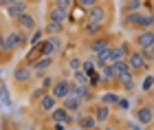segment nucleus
<instances>
[{"mask_svg": "<svg viewBox=\"0 0 154 130\" xmlns=\"http://www.w3.org/2000/svg\"><path fill=\"white\" fill-rule=\"evenodd\" d=\"M115 106H119L121 110H130V101L125 99V97H117V104Z\"/></svg>", "mask_w": 154, "mask_h": 130, "instance_id": "obj_32", "label": "nucleus"}, {"mask_svg": "<svg viewBox=\"0 0 154 130\" xmlns=\"http://www.w3.org/2000/svg\"><path fill=\"white\" fill-rule=\"evenodd\" d=\"M2 38H5V33L0 31V49H2Z\"/></svg>", "mask_w": 154, "mask_h": 130, "instance_id": "obj_39", "label": "nucleus"}, {"mask_svg": "<svg viewBox=\"0 0 154 130\" xmlns=\"http://www.w3.org/2000/svg\"><path fill=\"white\" fill-rule=\"evenodd\" d=\"M141 91L143 93H150L152 91V75H145V79H143V84H141Z\"/></svg>", "mask_w": 154, "mask_h": 130, "instance_id": "obj_31", "label": "nucleus"}, {"mask_svg": "<svg viewBox=\"0 0 154 130\" xmlns=\"http://www.w3.org/2000/svg\"><path fill=\"white\" fill-rule=\"evenodd\" d=\"M53 2H55V7H60V9H64L68 13H71L73 7H75V0H53Z\"/></svg>", "mask_w": 154, "mask_h": 130, "instance_id": "obj_26", "label": "nucleus"}, {"mask_svg": "<svg viewBox=\"0 0 154 130\" xmlns=\"http://www.w3.org/2000/svg\"><path fill=\"white\" fill-rule=\"evenodd\" d=\"M31 66V71H33V77H40L42 73H46L48 68L53 66V57L51 55H40L33 64H29Z\"/></svg>", "mask_w": 154, "mask_h": 130, "instance_id": "obj_8", "label": "nucleus"}, {"mask_svg": "<svg viewBox=\"0 0 154 130\" xmlns=\"http://www.w3.org/2000/svg\"><path fill=\"white\" fill-rule=\"evenodd\" d=\"M24 42H26L24 31H11V33H7L2 38V51L13 53V51H18L20 46H24Z\"/></svg>", "mask_w": 154, "mask_h": 130, "instance_id": "obj_2", "label": "nucleus"}, {"mask_svg": "<svg viewBox=\"0 0 154 130\" xmlns=\"http://www.w3.org/2000/svg\"><path fill=\"white\" fill-rule=\"evenodd\" d=\"M60 49H62V40H60V36H48L46 40H42V42H40L42 55H51V57H55V55L60 53Z\"/></svg>", "mask_w": 154, "mask_h": 130, "instance_id": "obj_6", "label": "nucleus"}, {"mask_svg": "<svg viewBox=\"0 0 154 130\" xmlns=\"http://www.w3.org/2000/svg\"><path fill=\"white\" fill-rule=\"evenodd\" d=\"M99 0H75V7H79V9H84L86 11L88 7H93V5H97Z\"/></svg>", "mask_w": 154, "mask_h": 130, "instance_id": "obj_29", "label": "nucleus"}, {"mask_svg": "<svg viewBox=\"0 0 154 130\" xmlns=\"http://www.w3.org/2000/svg\"><path fill=\"white\" fill-rule=\"evenodd\" d=\"M38 101H40V110H44V113H51L53 108L57 106V99H55L51 93H44Z\"/></svg>", "mask_w": 154, "mask_h": 130, "instance_id": "obj_15", "label": "nucleus"}, {"mask_svg": "<svg viewBox=\"0 0 154 130\" xmlns=\"http://www.w3.org/2000/svg\"><path fill=\"white\" fill-rule=\"evenodd\" d=\"M51 2H53V0H51Z\"/></svg>", "mask_w": 154, "mask_h": 130, "instance_id": "obj_40", "label": "nucleus"}, {"mask_svg": "<svg viewBox=\"0 0 154 130\" xmlns=\"http://www.w3.org/2000/svg\"><path fill=\"white\" fill-rule=\"evenodd\" d=\"M51 119H53V121H64V124H71V113H68L64 106H55L53 110H51Z\"/></svg>", "mask_w": 154, "mask_h": 130, "instance_id": "obj_16", "label": "nucleus"}, {"mask_svg": "<svg viewBox=\"0 0 154 130\" xmlns=\"http://www.w3.org/2000/svg\"><path fill=\"white\" fill-rule=\"evenodd\" d=\"M62 104H64V108H66L68 113H77V110H82V104H84V101L77 97L75 93H71V95H66V97L62 99Z\"/></svg>", "mask_w": 154, "mask_h": 130, "instance_id": "obj_13", "label": "nucleus"}, {"mask_svg": "<svg viewBox=\"0 0 154 130\" xmlns=\"http://www.w3.org/2000/svg\"><path fill=\"white\" fill-rule=\"evenodd\" d=\"M134 44H137L139 51H145V49H150V46H154V33H152V29H141V31H139L137 38H134Z\"/></svg>", "mask_w": 154, "mask_h": 130, "instance_id": "obj_7", "label": "nucleus"}, {"mask_svg": "<svg viewBox=\"0 0 154 130\" xmlns=\"http://www.w3.org/2000/svg\"><path fill=\"white\" fill-rule=\"evenodd\" d=\"M13 2H16V0H0V7H5V9H7V7L13 5Z\"/></svg>", "mask_w": 154, "mask_h": 130, "instance_id": "obj_36", "label": "nucleus"}, {"mask_svg": "<svg viewBox=\"0 0 154 130\" xmlns=\"http://www.w3.org/2000/svg\"><path fill=\"white\" fill-rule=\"evenodd\" d=\"M16 22H18V26H20L22 31H33V29L38 26L35 18H33L31 13H26V11H24V13H20V16H16Z\"/></svg>", "mask_w": 154, "mask_h": 130, "instance_id": "obj_11", "label": "nucleus"}, {"mask_svg": "<svg viewBox=\"0 0 154 130\" xmlns=\"http://www.w3.org/2000/svg\"><path fill=\"white\" fill-rule=\"evenodd\" d=\"M66 29V24H60V22H46V26L42 31L48 33V36H60V33H64Z\"/></svg>", "mask_w": 154, "mask_h": 130, "instance_id": "obj_21", "label": "nucleus"}, {"mask_svg": "<svg viewBox=\"0 0 154 130\" xmlns=\"http://www.w3.org/2000/svg\"><path fill=\"white\" fill-rule=\"evenodd\" d=\"M68 18H71V13L64 11V9H60V7H51L48 9V22H60V24H66L68 22Z\"/></svg>", "mask_w": 154, "mask_h": 130, "instance_id": "obj_10", "label": "nucleus"}, {"mask_svg": "<svg viewBox=\"0 0 154 130\" xmlns=\"http://www.w3.org/2000/svg\"><path fill=\"white\" fill-rule=\"evenodd\" d=\"M130 126V130H143V128H139V124H128Z\"/></svg>", "mask_w": 154, "mask_h": 130, "instance_id": "obj_37", "label": "nucleus"}, {"mask_svg": "<svg viewBox=\"0 0 154 130\" xmlns=\"http://www.w3.org/2000/svg\"><path fill=\"white\" fill-rule=\"evenodd\" d=\"M73 93H75L82 101L93 99V95H90V84H75V82H73Z\"/></svg>", "mask_w": 154, "mask_h": 130, "instance_id": "obj_18", "label": "nucleus"}, {"mask_svg": "<svg viewBox=\"0 0 154 130\" xmlns=\"http://www.w3.org/2000/svg\"><path fill=\"white\" fill-rule=\"evenodd\" d=\"M26 9H29V2H26V0H16L13 5L7 7V13H9L11 18H16V16H20V13H24Z\"/></svg>", "mask_w": 154, "mask_h": 130, "instance_id": "obj_17", "label": "nucleus"}, {"mask_svg": "<svg viewBox=\"0 0 154 130\" xmlns=\"http://www.w3.org/2000/svg\"><path fill=\"white\" fill-rule=\"evenodd\" d=\"M134 119H137V124L150 126L152 124V106H139L134 110Z\"/></svg>", "mask_w": 154, "mask_h": 130, "instance_id": "obj_12", "label": "nucleus"}, {"mask_svg": "<svg viewBox=\"0 0 154 130\" xmlns=\"http://www.w3.org/2000/svg\"><path fill=\"white\" fill-rule=\"evenodd\" d=\"M101 71H99V79L101 82H110V79H115V73H112V68H110V64H103L99 66Z\"/></svg>", "mask_w": 154, "mask_h": 130, "instance_id": "obj_24", "label": "nucleus"}, {"mask_svg": "<svg viewBox=\"0 0 154 130\" xmlns=\"http://www.w3.org/2000/svg\"><path fill=\"white\" fill-rule=\"evenodd\" d=\"M55 130H66V124L64 121H55Z\"/></svg>", "mask_w": 154, "mask_h": 130, "instance_id": "obj_35", "label": "nucleus"}, {"mask_svg": "<svg viewBox=\"0 0 154 130\" xmlns=\"http://www.w3.org/2000/svg\"><path fill=\"white\" fill-rule=\"evenodd\" d=\"M152 24H154V18H152V13H143V11H130V13H123V26L125 29H137V31H141V29H152Z\"/></svg>", "mask_w": 154, "mask_h": 130, "instance_id": "obj_1", "label": "nucleus"}, {"mask_svg": "<svg viewBox=\"0 0 154 130\" xmlns=\"http://www.w3.org/2000/svg\"><path fill=\"white\" fill-rule=\"evenodd\" d=\"M125 64H128V68L132 73H141V71H145V68H150V64L143 60V55H141V51H130L128 55H125Z\"/></svg>", "mask_w": 154, "mask_h": 130, "instance_id": "obj_4", "label": "nucleus"}, {"mask_svg": "<svg viewBox=\"0 0 154 130\" xmlns=\"http://www.w3.org/2000/svg\"><path fill=\"white\" fill-rule=\"evenodd\" d=\"M108 46H110V40L108 38H97V40H93V42L88 44V49L93 53H101V51H106Z\"/></svg>", "mask_w": 154, "mask_h": 130, "instance_id": "obj_19", "label": "nucleus"}, {"mask_svg": "<svg viewBox=\"0 0 154 130\" xmlns=\"http://www.w3.org/2000/svg\"><path fill=\"white\" fill-rule=\"evenodd\" d=\"M40 77H42V88H46V91H48V88L53 86V82H55V79L51 77V75H46V73H42Z\"/></svg>", "mask_w": 154, "mask_h": 130, "instance_id": "obj_30", "label": "nucleus"}, {"mask_svg": "<svg viewBox=\"0 0 154 130\" xmlns=\"http://www.w3.org/2000/svg\"><path fill=\"white\" fill-rule=\"evenodd\" d=\"M42 36H44V31L35 26V29H33V36H31L29 40H26V42H31L33 46H35V44H40V42H42Z\"/></svg>", "mask_w": 154, "mask_h": 130, "instance_id": "obj_27", "label": "nucleus"}, {"mask_svg": "<svg viewBox=\"0 0 154 130\" xmlns=\"http://www.w3.org/2000/svg\"><path fill=\"white\" fill-rule=\"evenodd\" d=\"M77 126H79L82 130H95L97 126H99V124H97V119L93 117V115H79V117H77Z\"/></svg>", "mask_w": 154, "mask_h": 130, "instance_id": "obj_14", "label": "nucleus"}, {"mask_svg": "<svg viewBox=\"0 0 154 130\" xmlns=\"http://www.w3.org/2000/svg\"><path fill=\"white\" fill-rule=\"evenodd\" d=\"M73 82L75 84H90V75L82 68H77V71H73Z\"/></svg>", "mask_w": 154, "mask_h": 130, "instance_id": "obj_22", "label": "nucleus"}, {"mask_svg": "<svg viewBox=\"0 0 154 130\" xmlns=\"http://www.w3.org/2000/svg\"><path fill=\"white\" fill-rule=\"evenodd\" d=\"M101 104H106V106L117 104V95H115V93H103V95H101Z\"/></svg>", "mask_w": 154, "mask_h": 130, "instance_id": "obj_28", "label": "nucleus"}, {"mask_svg": "<svg viewBox=\"0 0 154 130\" xmlns=\"http://www.w3.org/2000/svg\"><path fill=\"white\" fill-rule=\"evenodd\" d=\"M44 93H46V88H42V86H38L35 91L31 93V99H40V97H42V95H44Z\"/></svg>", "mask_w": 154, "mask_h": 130, "instance_id": "obj_34", "label": "nucleus"}, {"mask_svg": "<svg viewBox=\"0 0 154 130\" xmlns=\"http://www.w3.org/2000/svg\"><path fill=\"white\" fill-rule=\"evenodd\" d=\"M101 130H117V126H103Z\"/></svg>", "mask_w": 154, "mask_h": 130, "instance_id": "obj_38", "label": "nucleus"}, {"mask_svg": "<svg viewBox=\"0 0 154 130\" xmlns=\"http://www.w3.org/2000/svg\"><path fill=\"white\" fill-rule=\"evenodd\" d=\"M33 77V71H31V66L22 62V64H18L16 68H13V79L18 82V84H24V82H29Z\"/></svg>", "mask_w": 154, "mask_h": 130, "instance_id": "obj_9", "label": "nucleus"}, {"mask_svg": "<svg viewBox=\"0 0 154 130\" xmlns=\"http://www.w3.org/2000/svg\"><path fill=\"white\" fill-rule=\"evenodd\" d=\"M73 93V82L71 79H66V77H62V79H55L53 82V86H51V95L57 101H62L66 97V95H71Z\"/></svg>", "mask_w": 154, "mask_h": 130, "instance_id": "obj_3", "label": "nucleus"}, {"mask_svg": "<svg viewBox=\"0 0 154 130\" xmlns=\"http://www.w3.org/2000/svg\"><path fill=\"white\" fill-rule=\"evenodd\" d=\"M84 31H86L88 36H97L99 31H103V24H97V22H86V26H84Z\"/></svg>", "mask_w": 154, "mask_h": 130, "instance_id": "obj_25", "label": "nucleus"}, {"mask_svg": "<svg viewBox=\"0 0 154 130\" xmlns=\"http://www.w3.org/2000/svg\"><path fill=\"white\" fill-rule=\"evenodd\" d=\"M68 66H71V71H77V68H82V60L71 57V60H68Z\"/></svg>", "mask_w": 154, "mask_h": 130, "instance_id": "obj_33", "label": "nucleus"}, {"mask_svg": "<svg viewBox=\"0 0 154 130\" xmlns=\"http://www.w3.org/2000/svg\"><path fill=\"white\" fill-rule=\"evenodd\" d=\"M86 20L88 22H97V24H103L106 26V20H108V9L103 5H93V7H88L86 9Z\"/></svg>", "mask_w": 154, "mask_h": 130, "instance_id": "obj_5", "label": "nucleus"}, {"mask_svg": "<svg viewBox=\"0 0 154 130\" xmlns=\"http://www.w3.org/2000/svg\"><path fill=\"white\" fill-rule=\"evenodd\" d=\"M141 9H143V0H125V5H123V13L141 11Z\"/></svg>", "mask_w": 154, "mask_h": 130, "instance_id": "obj_23", "label": "nucleus"}, {"mask_svg": "<svg viewBox=\"0 0 154 130\" xmlns=\"http://www.w3.org/2000/svg\"><path fill=\"white\" fill-rule=\"evenodd\" d=\"M93 117L97 119V124H103V121H108V119H110V108H108L106 104H101V106L93 113Z\"/></svg>", "mask_w": 154, "mask_h": 130, "instance_id": "obj_20", "label": "nucleus"}]
</instances>
